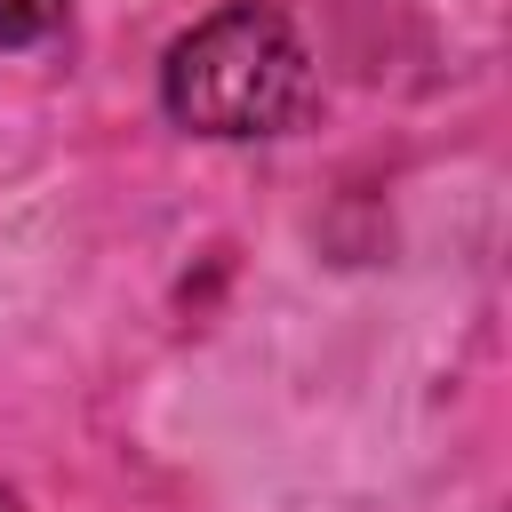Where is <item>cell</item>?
<instances>
[{"mask_svg": "<svg viewBox=\"0 0 512 512\" xmlns=\"http://www.w3.org/2000/svg\"><path fill=\"white\" fill-rule=\"evenodd\" d=\"M160 104L192 136H224V144L280 136L312 104V56L280 8L232 0V8H208L192 32L168 40Z\"/></svg>", "mask_w": 512, "mask_h": 512, "instance_id": "obj_1", "label": "cell"}, {"mask_svg": "<svg viewBox=\"0 0 512 512\" xmlns=\"http://www.w3.org/2000/svg\"><path fill=\"white\" fill-rule=\"evenodd\" d=\"M72 16V0H0V48H32Z\"/></svg>", "mask_w": 512, "mask_h": 512, "instance_id": "obj_2", "label": "cell"}, {"mask_svg": "<svg viewBox=\"0 0 512 512\" xmlns=\"http://www.w3.org/2000/svg\"><path fill=\"white\" fill-rule=\"evenodd\" d=\"M0 512H16V496H8V488H0Z\"/></svg>", "mask_w": 512, "mask_h": 512, "instance_id": "obj_3", "label": "cell"}]
</instances>
